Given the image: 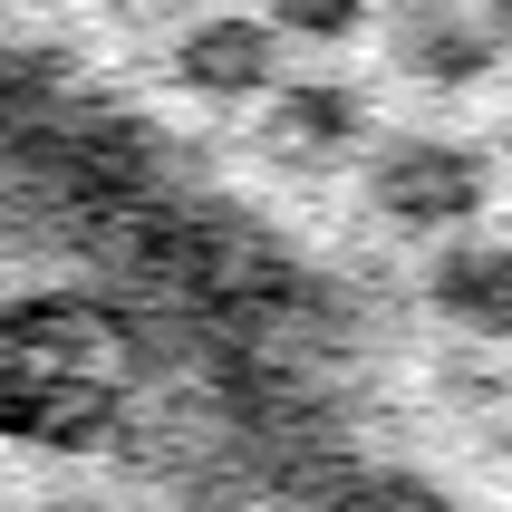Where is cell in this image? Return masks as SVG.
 Segmentation results:
<instances>
[{
	"instance_id": "obj_1",
	"label": "cell",
	"mask_w": 512,
	"mask_h": 512,
	"mask_svg": "<svg viewBox=\"0 0 512 512\" xmlns=\"http://www.w3.org/2000/svg\"><path fill=\"white\" fill-rule=\"evenodd\" d=\"M0 368V512H358L290 271L39 78L10 116Z\"/></svg>"
}]
</instances>
